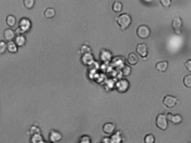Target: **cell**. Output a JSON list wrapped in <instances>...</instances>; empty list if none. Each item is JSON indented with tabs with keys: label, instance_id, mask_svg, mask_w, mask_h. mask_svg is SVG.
I'll return each instance as SVG.
<instances>
[{
	"label": "cell",
	"instance_id": "cell-22",
	"mask_svg": "<svg viewBox=\"0 0 191 143\" xmlns=\"http://www.w3.org/2000/svg\"><path fill=\"white\" fill-rule=\"evenodd\" d=\"M6 22L7 25L9 27H13L15 25L16 23V19L15 16L12 15H9L7 16L6 19Z\"/></svg>",
	"mask_w": 191,
	"mask_h": 143
},
{
	"label": "cell",
	"instance_id": "cell-2",
	"mask_svg": "<svg viewBox=\"0 0 191 143\" xmlns=\"http://www.w3.org/2000/svg\"><path fill=\"white\" fill-rule=\"evenodd\" d=\"M156 125L162 131H165L167 129L168 126L167 116L164 113H159L156 118Z\"/></svg>",
	"mask_w": 191,
	"mask_h": 143
},
{
	"label": "cell",
	"instance_id": "cell-20",
	"mask_svg": "<svg viewBox=\"0 0 191 143\" xmlns=\"http://www.w3.org/2000/svg\"><path fill=\"white\" fill-rule=\"evenodd\" d=\"M14 42L19 47H23L25 44L26 42V39L25 36L22 35H18L15 38Z\"/></svg>",
	"mask_w": 191,
	"mask_h": 143
},
{
	"label": "cell",
	"instance_id": "cell-14",
	"mask_svg": "<svg viewBox=\"0 0 191 143\" xmlns=\"http://www.w3.org/2000/svg\"><path fill=\"white\" fill-rule=\"evenodd\" d=\"M3 38H5L6 41H11L15 38L16 33L13 31L12 29L8 28L5 29L3 31Z\"/></svg>",
	"mask_w": 191,
	"mask_h": 143
},
{
	"label": "cell",
	"instance_id": "cell-5",
	"mask_svg": "<svg viewBox=\"0 0 191 143\" xmlns=\"http://www.w3.org/2000/svg\"><path fill=\"white\" fill-rule=\"evenodd\" d=\"M32 21L26 17L22 18L19 21V28L21 29L24 34L28 32L32 28Z\"/></svg>",
	"mask_w": 191,
	"mask_h": 143
},
{
	"label": "cell",
	"instance_id": "cell-25",
	"mask_svg": "<svg viewBox=\"0 0 191 143\" xmlns=\"http://www.w3.org/2000/svg\"><path fill=\"white\" fill-rule=\"evenodd\" d=\"M25 8L27 9H32L35 5V0H23Z\"/></svg>",
	"mask_w": 191,
	"mask_h": 143
},
{
	"label": "cell",
	"instance_id": "cell-26",
	"mask_svg": "<svg viewBox=\"0 0 191 143\" xmlns=\"http://www.w3.org/2000/svg\"><path fill=\"white\" fill-rule=\"evenodd\" d=\"M29 133L30 135H34L35 134H40V133H41V130L38 126H37L36 125H32L30 128L29 129Z\"/></svg>",
	"mask_w": 191,
	"mask_h": 143
},
{
	"label": "cell",
	"instance_id": "cell-7",
	"mask_svg": "<svg viewBox=\"0 0 191 143\" xmlns=\"http://www.w3.org/2000/svg\"><path fill=\"white\" fill-rule=\"evenodd\" d=\"M112 53L109 50L105 48H103L100 50L99 59L103 63H107L110 62L112 59Z\"/></svg>",
	"mask_w": 191,
	"mask_h": 143
},
{
	"label": "cell",
	"instance_id": "cell-30",
	"mask_svg": "<svg viewBox=\"0 0 191 143\" xmlns=\"http://www.w3.org/2000/svg\"><path fill=\"white\" fill-rule=\"evenodd\" d=\"M155 141V138L154 136L151 134H147L145 136L144 141L146 143H154Z\"/></svg>",
	"mask_w": 191,
	"mask_h": 143
},
{
	"label": "cell",
	"instance_id": "cell-11",
	"mask_svg": "<svg viewBox=\"0 0 191 143\" xmlns=\"http://www.w3.org/2000/svg\"><path fill=\"white\" fill-rule=\"evenodd\" d=\"M136 51L140 57L145 58L148 55V48L145 43H139L136 46Z\"/></svg>",
	"mask_w": 191,
	"mask_h": 143
},
{
	"label": "cell",
	"instance_id": "cell-32",
	"mask_svg": "<svg viewBox=\"0 0 191 143\" xmlns=\"http://www.w3.org/2000/svg\"><path fill=\"white\" fill-rule=\"evenodd\" d=\"M160 3L163 7L169 8L172 5V0H160Z\"/></svg>",
	"mask_w": 191,
	"mask_h": 143
},
{
	"label": "cell",
	"instance_id": "cell-8",
	"mask_svg": "<svg viewBox=\"0 0 191 143\" xmlns=\"http://www.w3.org/2000/svg\"><path fill=\"white\" fill-rule=\"evenodd\" d=\"M62 138V134L57 130L52 129L49 133L48 139L50 143H56L61 140Z\"/></svg>",
	"mask_w": 191,
	"mask_h": 143
},
{
	"label": "cell",
	"instance_id": "cell-24",
	"mask_svg": "<svg viewBox=\"0 0 191 143\" xmlns=\"http://www.w3.org/2000/svg\"><path fill=\"white\" fill-rule=\"evenodd\" d=\"M131 71H132V69L128 65H124L121 69V73H122V75L125 77L128 76L131 74Z\"/></svg>",
	"mask_w": 191,
	"mask_h": 143
},
{
	"label": "cell",
	"instance_id": "cell-29",
	"mask_svg": "<svg viewBox=\"0 0 191 143\" xmlns=\"http://www.w3.org/2000/svg\"><path fill=\"white\" fill-rule=\"evenodd\" d=\"M80 52L81 55L87 53H92V48L88 45L83 44L80 47Z\"/></svg>",
	"mask_w": 191,
	"mask_h": 143
},
{
	"label": "cell",
	"instance_id": "cell-10",
	"mask_svg": "<svg viewBox=\"0 0 191 143\" xmlns=\"http://www.w3.org/2000/svg\"><path fill=\"white\" fill-rule=\"evenodd\" d=\"M81 62L84 66H90L94 63L95 57L92 53H87L81 55Z\"/></svg>",
	"mask_w": 191,
	"mask_h": 143
},
{
	"label": "cell",
	"instance_id": "cell-28",
	"mask_svg": "<svg viewBox=\"0 0 191 143\" xmlns=\"http://www.w3.org/2000/svg\"><path fill=\"white\" fill-rule=\"evenodd\" d=\"M79 143H91L92 139L88 135H82L79 138Z\"/></svg>",
	"mask_w": 191,
	"mask_h": 143
},
{
	"label": "cell",
	"instance_id": "cell-17",
	"mask_svg": "<svg viewBox=\"0 0 191 143\" xmlns=\"http://www.w3.org/2000/svg\"><path fill=\"white\" fill-rule=\"evenodd\" d=\"M30 141L32 143H45L46 142L41 133L32 135L30 138Z\"/></svg>",
	"mask_w": 191,
	"mask_h": 143
},
{
	"label": "cell",
	"instance_id": "cell-34",
	"mask_svg": "<svg viewBox=\"0 0 191 143\" xmlns=\"http://www.w3.org/2000/svg\"><path fill=\"white\" fill-rule=\"evenodd\" d=\"M101 143H110V138L104 136L101 139Z\"/></svg>",
	"mask_w": 191,
	"mask_h": 143
},
{
	"label": "cell",
	"instance_id": "cell-15",
	"mask_svg": "<svg viewBox=\"0 0 191 143\" xmlns=\"http://www.w3.org/2000/svg\"><path fill=\"white\" fill-rule=\"evenodd\" d=\"M169 66V63L167 61H160L157 63L155 65V68L158 71L161 73H165L167 70Z\"/></svg>",
	"mask_w": 191,
	"mask_h": 143
},
{
	"label": "cell",
	"instance_id": "cell-1",
	"mask_svg": "<svg viewBox=\"0 0 191 143\" xmlns=\"http://www.w3.org/2000/svg\"><path fill=\"white\" fill-rule=\"evenodd\" d=\"M115 20L120 29L122 30L128 28L132 23L131 15L127 13L121 14L116 18Z\"/></svg>",
	"mask_w": 191,
	"mask_h": 143
},
{
	"label": "cell",
	"instance_id": "cell-23",
	"mask_svg": "<svg viewBox=\"0 0 191 143\" xmlns=\"http://www.w3.org/2000/svg\"><path fill=\"white\" fill-rule=\"evenodd\" d=\"M122 8H123V5L119 1H115L113 3L112 10L115 13H120V11L122 10Z\"/></svg>",
	"mask_w": 191,
	"mask_h": 143
},
{
	"label": "cell",
	"instance_id": "cell-31",
	"mask_svg": "<svg viewBox=\"0 0 191 143\" xmlns=\"http://www.w3.org/2000/svg\"><path fill=\"white\" fill-rule=\"evenodd\" d=\"M7 50V43L3 41L0 42V54L3 55Z\"/></svg>",
	"mask_w": 191,
	"mask_h": 143
},
{
	"label": "cell",
	"instance_id": "cell-16",
	"mask_svg": "<svg viewBox=\"0 0 191 143\" xmlns=\"http://www.w3.org/2000/svg\"><path fill=\"white\" fill-rule=\"evenodd\" d=\"M167 120L175 124H178L181 123L182 120V117L180 114L173 115L172 113L169 112L167 113Z\"/></svg>",
	"mask_w": 191,
	"mask_h": 143
},
{
	"label": "cell",
	"instance_id": "cell-12",
	"mask_svg": "<svg viewBox=\"0 0 191 143\" xmlns=\"http://www.w3.org/2000/svg\"><path fill=\"white\" fill-rule=\"evenodd\" d=\"M115 125L112 122H106L103 125V131L108 135H112L115 132Z\"/></svg>",
	"mask_w": 191,
	"mask_h": 143
},
{
	"label": "cell",
	"instance_id": "cell-33",
	"mask_svg": "<svg viewBox=\"0 0 191 143\" xmlns=\"http://www.w3.org/2000/svg\"><path fill=\"white\" fill-rule=\"evenodd\" d=\"M184 65L186 66L187 70L189 72L191 73V59H189L186 61Z\"/></svg>",
	"mask_w": 191,
	"mask_h": 143
},
{
	"label": "cell",
	"instance_id": "cell-13",
	"mask_svg": "<svg viewBox=\"0 0 191 143\" xmlns=\"http://www.w3.org/2000/svg\"><path fill=\"white\" fill-rule=\"evenodd\" d=\"M110 143H121L123 140L122 133L120 131H116L110 136Z\"/></svg>",
	"mask_w": 191,
	"mask_h": 143
},
{
	"label": "cell",
	"instance_id": "cell-27",
	"mask_svg": "<svg viewBox=\"0 0 191 143\" xmlns=\"http://www.w3.org/2000/svg\"><path fill=\"white\" fill-rule=\"evenodd\" d=\"M183 82L186 87L191 88V74L185 76L183 78Z\"/></svg>",
	"mask_w": 191,
	"mask_h": 143
},
{
	"label": "cell",
	"instance_id": "cell-18",
	"mask_svg": "<svg viewBox=\"0 0 191 143\" xmlns=\"http://www.w3.org/2000/svg\"><path fill=\"white\" fill-rule=\"evenodd\" d=\"M127 63L131 65H136L139 62V57L135 53H130L127 57Z\"/></svg>",
	"mask_w": 191,
	"mask_h": 143
},
{
	"label": "cell",
	"instance_id": "cell-4",
	"mask_svg": "<svg viewBox=\"0 0 191 143\" xmlns=\"http://www.w3.org/2000/svg\"><path fill=\"white\" fill-rule=\"evenodd\" d=\"M115 89L120 93H123L127 91L130 88V83L125 79L119 80L115 84Z\"/></svg>",
	"mask_w": 191,
	"mask_h": 143
},
{
	"label": "cell",
	"instance_id": "cell-21",
	"mask_svg": "<svg viewBox=\"0 0 191 143\" xmlns=\"http://www.w3.org/2000/svg\"><path fill=\"white\" fill-rule=\"evenodd\" d=\"M55 15V9L53 8H47L44 11V16L45 18L48 19L53 18Z\"/></svg>",
	"mask_w": 191,
	"mask_h": 143
},
{
	"label": "cell",
	"instance_id": "cell-19",
	"mask_svg": "<svg viewBox=\"0 0 191 143\" xmlns=\"http://www.w3.org/2000/svg\"><path fill=\"white\" fill-rule=\"evenodd\" d=\"M7 50L11 53H16L18 51V46L13 41L7 43Z\"/></svg>",
	"mask_w": 191,
	"mask_h": 143
},
{
	"label": "cell",
	"instance_id": "cell-3",
	"mask_svg": "<svg viewBox=\"0 0 191 143\" xmlns=\"http://www.w3.org/2000/svg\"><path fill=\"white\" fill-rule=\"evenodd\" d=\"M136 33L141 39H147L151 35V30L146 25H141L137 29Z\"/></svg>",
	"mask_w": 191,
	"mask_h": 143
},
{
	"label": "cell",
	"instance_id": "cell-9",
	"mask_svg": "<svg viewBox=\"0 0 191 143\" xmlns=\"http://www.w3.org/2000/svg\"><path fill=\"white\" fill-rule=\"evenodd\" d=\"M177 103V98L175 96L167 95L164 97L162 103L168 108H172L174 107Z\"/></svg>",
	"mask_w": 191,
	"mask_h": 143
},
{
	"label": "cell",
	"instance_id": "cell-6",
	"mask_svg": "<svg viewBox=\"0 0 191 143\" xmlns=\"http://www.w3.org/2000/svg\"><path fill=\"white\" fill-rule=\"evenodd\" d=\"M183 25V21L181 17H175L173 19L172 26L175 34L180 35L182 33V27Z\"/></svg>",
	"mask_w": 191,
	"mask_h": 143
}]
</instances>
